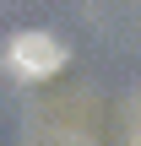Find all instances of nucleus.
Here are the masks:
<instances>
[{
    "instance_id": "7ed1b4c3",
    "label": "nucleus",
    "mask_w": 141,
    "mask_h": 146,
    "mask_svg": "<svg viewBox=\"0 0 141 146\" xmlns=\"http://www.w3.org/2000/svg\"><path fill=\"white\" fill-rule=\"evenodd\" d=\"M125 146H141V98L125 108Z\"/></svg>"
},
{
    "instance_id": "f03ea898",
    "label": "nucleus",
    "mask_w": 141,
    "mask_h": 146,
    "mask_svg": "<svg viewBox=\"0 0 141 146\" xmlns=\"http://www.w3.org/2000/svg\"><path fill=\"white\" fill-rule=\"evenodd\" d=\"M27 146H92L82 130H54V125H43V130H33V141Z\"/></svg>"
},
{
    "instance_id": "f257e3e1",
    "label": "nucleus",
    "mask_w": 141,
    "mask_h": 146,
    "mask_svg": "<svg viewBox=\"0 0 141 146\" xmlns=\"http://www.w3.org/2000/svg\"><path fill=\"white\" fill-rule=\"evenodd\" d=\"M60 65H65V43L54 33H16L5 43V70L22 81H49L60 76Z\"/></svg>"
}]
</instances>
